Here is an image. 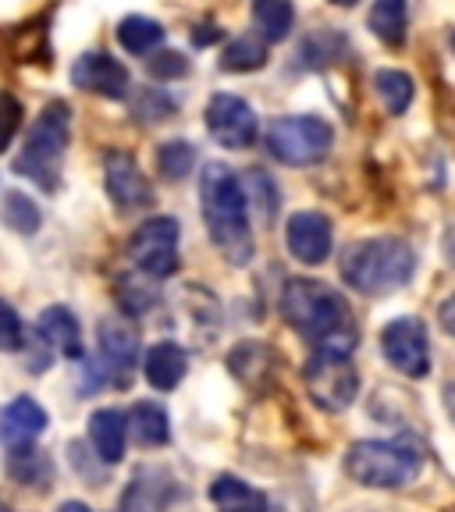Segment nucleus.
<instances>
[{
    "label": "nucleus",
    "mask_w": 455,
    "mask_h": 512,
    "mask_svg": "<svg viewBox=\"0 0 455 512\" xmlns=\"http://www.w3.org/2000/svg\"><path fill=\"white\" fill-rule=\"evenodd\" d=\"M185 370H189V356H185V349L178 342H157L146 349L143 374H146V381H150V388H157V392L178 388Z\"/></svg>",
    "instance_id": "nucleus-18"
},
{
    "label": "nucleus",
    "mask_w": 455,
    "mask_h": 512,
    "mask_svg": "<svg viewBox=\"0 0 455 512\" xmlns=\"http://www.w3.org/2000/svg\"><path fill=\"white\" fill-rule=\"evenodd\" d=\"M104 185L107 196L118 210H143L153 203L150 178L143 175L139 160L128 150H107L104 153Z\"/></svg>",
    "instance_id": "nucleus-13"
},
{
    "label": "nucleus",
    "mask_w": 455,
    "mask_h": 512,
    "mask_svg": "<svg viewBox=\"0 0 455 512\" xmlns=\"http://www.w3.org/2000/svg\"><path fill=\"white\" fill-rule=\"evenodd\" d=\"M0 512H11V509H8V505H4V502H0Z\"/></svg>",
    "instance_id": "nucleus-40"
},
{
    "label": "nucleus",
    "mask_w": 455,
    "mask_h": 512,
    "mask_svg": "<svg viewBox=\"0 0 455 512\" xmlns=\"http://www.w3.org/2000/svg\"><path fill=\"white\" fill-rule=\"evenodd\" d=\"M207 132L224 150H249L260 136V118L253 107L235 93H214L207 100Z\"/></svg>",
    "instance_id": "nucleus-10"
},
{
    "label": "nucleus",
    "mask_w": 455,
    "mask_h": 512,
    "mask_svg": "<svg viewBox=\"0 0 455 512\" xmlns=\"http://www.w3.org/2000/svg\"><path fill=\"white\" fill-rule=\"evenodd\" d=\"M47 424H50L47 409L36 399H29V395H18V399L8 402L4 413H0V431H4V438H8L11 445H32V441L47 431Z\"/></svg>",
    "instance_id": "nucleus-16"
},
{
    "label": "nucleus",
    "mask_w": 455,
    "mask_h": 512,
    "mask_svg": "<svg viewBox=\"0 0 455 512\" xmlns=\"http://www.w3.org/2000/svg\"><path fill=\"white\" fill-rule=\"evenodd\" d=\"M374 93L381 96L384 111L392 114V118H402V114L413 107L416 82H413V75L402 72V68H377L374 72Z\"/></svg>",
    "instance_id": "nucleus-24"
},
{
    "label": "nucleus",
    "mask_w": 455,
    "mask_h": 512,
    "mask_svg": "<svg viewBox=\"0 0 455 512\" xmlns=\"http://www.w3.org/2000/svg\"><path fill=\"white\" fill-rule=\"evenodd\" d=\"M175 111H178V104L171 100V93H164L160 86H146L143 93L136 96V104H132V114H136V121H143V125H160V121H168Z\"/></svg>",
    "instance_id": "nucleus-31"
},
{
    "label": "nucleus",
    "mask_w": 455,
    "mask_h": 512,
    "mask_svg": "<svg viewBox=\"0 0 455 512\" xmlns=\"http://www.w3.org/2000/svg\"><path fill=\"white\" fill-rule=\"evenodd\" d=\"M253 25L264 43H281L296 25V4L292 0H253Z\"/></svg>",
    "instance_id": "nucleus-25"
},
{
    "label": "nucleus",
    "mask_w": 455,
    "mask_h": 512,
    "mask_svg": "<svg viewBox=\"0 0 455 512\" xmlns=\"http://www.w3.org/2000/svg\"><path fill=\"white\" fill-rule=\"evenodd\" d=\"M264 146L278 164L288 168H313L335 146V128L317 114H288L267 125Z\"/></svg>",
    "instance_id": "nucleus-6"
},
{
    "label": "nucleus",
    "mask_w": 455,
    "mask_h": 512,
    "mask_svg": "<svg viewBox=\"0 0 455 512\" xmlns=\"http://www.w3.org/2000/svg\"><path fill=\"white\" fill-rule=\"evenodd\" d=\"M281 317L317 345V352L352 356L356 349V324H352L349 303L338 288L313 278H292L281 288Z\"/></svg>",
    "instance_id": "nucleus-2"
},
{
    "label": "nucleus",
    "mask_w": 455,
    "mask_h": 512,
    "mask_svg": "<svg viewBox=\"0 0 455 512\" xmlns=\"http://www.w3.org/2000/svg\"><path fill=\"white\" fill-rule=\"evenodd\" d=\"M36 331L64 360H82V324L68 306H47L36 320Z\"/></svg>",
    "instance_id": "nucleus-15"
},
{
    "label": "nucleus",
    "mask_w": 455,
    "mask_h": 512,
    "mask_svg": "<svg viewBox=\"0 0 455 512\" xmlns=\"http://www.w3.org/2000/svg\"><path fill=\"white\" fill-rule=\"evenodd\" d=\"M146 72L157 82H178L192 72V64L182 50H157V54L146 57Z\"/></svg>",
    "instance_id": "nucleus-32"
},
{
    "label": "nucleus",
    "mask_w": 455,
    "mask_h": 512,
    "mask_svg": "<svg viewBox=\"0 0 455 512\" xmlns=\"http://www.w3.org/2000/svg\"><path fill=\"white\" fill-rule=\"evenodd\" d=\"M0 221L8 224L11 232L32 235L36 228H40L43 214H40V207H36L32 196H25V192H8L4 203H0Z\"/></svg>",
    "instance_id": "nucleus-28"
},
{
    "label": "nucleus",
    "mask_w": 455,
    "mask_h": 512,
    "mask_svg": "<svg viewBox=\"0 0 455 512\" xmlns=\"http://www.w3.org/2000/svg\"><path fill=\"white\" fill-rule=\"evenodd\" d=\"M128 434L139 441L143 448H160L171 441V420L168 409L157 402H136L128 413Z\"/></svg>",
    "instance_id": "nucleus-21"
},
{
    "label": "nucleus",
    "mask_w": 455,
    "mask_h": 512,
    "mask_svg": "<svg viewBox=\"0 0 455 512\" xmlns=\"http://www.w3.org/2000/svg\"><path fill=\"white\" fill-rule=\"evenodd\" d=\"M72 86L86 93L104 96V100H125L132 93V75L128 68L107 50H86L72 64Z\"/></svg>",
    "instance_id": "nucleus-12"
},
{
    "label": "nucleus",
    "mask_w": 455,
    "mask_h": 512,
    "mask_svg": "<svg viewBox=\"0 0 455 512\" xmlns=\"http://www.w3.org/2000/svg\"><path fill=\"white\" fill-rule=\"evenodd\" d=\"M72 143V107L64 100H50L32 121L25 136L22 153L15 157V171L29 182H36L43 192H54L61 185V164Z\"/></svg>",
    "instance_id": "nucleus-4"
},
{
    "label": "nucleus",
    "mask_w": 455,
    "mask_h": 512,
    "mask_svg": "<svg viewBox=\"0 0 455 512\" xmlns=\"http://www.w3.org/2000/svg\"><path fill=\"white\" fill-rule=\"evenodd\" d=\"M424 470V456L406 441H356L345 452V473L360 488H409Z\"/></svg>",
    "instance_id": "nucleus-5"
},
{
    "label": "nucleus",
    "mask_w": 455,
    "mask_h": 512,
    "mask_svg": "<svg viewBox=\"0 0 455 512\" xmlns=\"http://www.w3.org/2000/svg\"><path fill=\"white\" fill-rule=\"evenodd\" d=\"M118 43L125 54L132 57H150L164 43V25L150 15H125L118 22Z\"/></svg>",
    "instance_id": "nucleus-22"
},
{
    "label": "nucleus",
    "mask_w": 455,
    "mask_h": 512,
    "mask_svg": "<svg viewBox=\"0 0 455 512\" xmlns=\"http://www.w3.org/2000/svg\"><path fill=\"white\" fill-rule=\"evenodd\" d=\"M221 36H224V32L217 29V22H200V25H192V47L207 50V47H214V43H221Z\"/></svg>",
    "instance_id": "nucleus-35"
},
{
    "label": "nucleus",
    "mask_w": 455,
    "mask_h": 512,
    "mask_svg": "<svg viewBox=\"0 0 455 512\" xmlns=\"http://www.w3.org/2000/svg\"><path fill=\"white\" fill-rule=\"evenodd\" d=\"M285 242H288V253L296 256L299 264L317 267L335 249V224H331L328 214H320V210H296L285 221Z\"/></svg>",
    "instance_id": "nucleus-11"
},
{
    "label": "nucleus",
    "mask_w": 455,
    "mask_h": 512,
    "mask_svg": "<svg viewBox=\"0 0 455 512\" xmlns=\"http://www.w3.org/2000/svg\"><path fill=\"white\" fill-rule=\"evenodd\" d=\"M264 64H267V43L256 32H242V36H235L221 50V72L249 75V72H260Z\"/></svg>",
    "instance_id": "nucleus-27"
},
{
    "label": "nucleus",
    "mask_w": 455,
    "mask_h": 512,
    "mask_svg": "<svg viewBox=\"0 0 455 512\" xmlns=\"http://www.w3.org/2000/svg\"><path fill=\"white\" fill-rule=\"evenodd\" d=\"M114 296H118L121 313H128V317H143L146 310L157 306L160 285H157V278H150V274H143V271L121 274L118 285H114Z\"/></svg>",
    "instance_id": "nucleus-26"
},
{
    "label": "nucleus",
    "mask_w": 455,
    "mask_h": 512,
    "mask_svg": "<svg viewBox=\"0 0 455 512\" xmlns=\"http://www.w3.org/2000/svg\"><path fill=\"white\" fill-rule=\"evenodd\" d=\"M25 345V331H22V317L18 310L0 299V352H18Z\"/></svg>",
    "instance_id": "nucleus-34"
},
{
    "label": "nucleus",
    "mask_w": 455,
    "mask_h": 512,
    "mask_svg": "<svg viewBox=\"0 0 455 512\" xmlns=\"http://www.w3.org/2000/svg\"><path fill=\"white\" fill-rule=\"evenodd\" d=\"M89 441L93 452L104 459L107 466L125 459V441H128V416L121 409H96L89 416Z\"/></svg>",
    "instance_id": "nucleus-17"
},
{
    "label": "nucleus",
    "mask_w": 455,
    "mask_h": 512,
    "mask_svg": "<svg viewBox=\"0 0 455 512\" xmlns=\"http://www.w3.org/2000/svg\"><path fill=\"white\" fill-rule=\"evenodd\" d=\"M381 352L402 377L420 381L431 374V338H427V324L420 317L388 320L381 331Z\"/></svg>",
    "instance_id": "nucleus-9"
},
{
    "label": "nucleus",
    "mask_w": 455,
    "mask_h": 512,
    "mask_svg": "<svg viewBox=\"0 0 455 512\" xmlns=\"http://www.w3.org/2000/svg\"><path fill=\"white\" fill-rule=\"evenodd\" d=\"M11 473L29 488H47L50 484V463L32 445H11Z\"/></svg>",
    "instance_id": "nucleus-30"
},
{
    "label": "nucleus",
    "mask_w": 455,
    "mask_h": 512,
    "mask_svg": "<svg viewBox=\"0 0 455 512\" xmlns=\"http://www.w3.org/2000/svg\"><path fill=\"white\" fill-rule=\"evenodd\" d=\"M452 50H455V32H452Z\"/></svg>",
    "instance_id": "nucleus-41"
},
{
    "label": "nucleus",
    "mask_w": 455,
    "mask_h": 512,
    "mask_svg": "<svg viewBox=\"0 0 455 512\" xmlns=\"http://www.w3.org/2000/svg\"><path fill=\"white\" fill-rule=\"evenodd\" d=\"M164 498H168V477L157 470H143L121 495L118 512H164Z\"/></svg>",
    "instance_id": "nucleus-23"
},
{
    "label": "nucleus",
    "mask_w": 455,
    "mask_h": 512,
    "mask_svg": "<svg viewBox=\"0 0 455 512\" xmlns=\"http://www.w3.org/2000/svg\"><path fill=\"white\" fill-rule=\"evenodd\" d=\"M196 168V146L189 139H168V143H160L157 150V171L168 182H182L189 178V171Z\"/></svg>",
    "instance_id": "nucleus-29"
},
{
    "label": "nucleus",
    "mask_w": 455,
    "mask_h": 512,
    "mask_svg": "<svg viewBox=\"0 0 455 512\" xmlns=\"http://www.w3.org/2000/svg\"><path fill=\"white\" fill-rule=\"evenodd\" d=\"M367 25L384 47H406V29H409V0H374L370 4Z\"/></svg>",
    "instance_id": "nucleus-20"
},
{
    "label": "nucleus",
    "mask_w": 455,
    "mask_h": 512,
    "mask_svg": "<svg viewBox=\"0 0 455 512\" xmlns=\"http://www.w3.org/2000/svg\"><path fill=\"white\" fill-rule=\"evenodd\" d=\"M22 114H25L22 100L4 89V93H0V153H8L11 143H15L18 128H22Z\"/></svg>",
    "instance_id": "nucleus-33"
},
{
    "label": "nucleus",
    "mask_w": 455,
    "mask_h": 512,
    "mask_svg": "<svg viewBox=\"0 0 455 512\" xmlns=\"http://www.w3.org/2000/svg\"><path fill=\"white\" fill-rule=\"evenodd\" d=\"M96 338H100V356H104L107 370L118 374V381L125 384L128 374L136 370L139 363V331L136 324H128V317H104L100 328H96Z\"/></svg>",
    "instance_id": "nucleus-14"
},
{
    "label": "nucleus",
    "mask_w": 455,
    "mask_h": 512,
    "mask_svg": "<svg viewBox=\"0 0 455 512\" xmlns=\"http://www.w3.org/2000/svg\"><path fill=\"white\" fill-rule=\"evenodd\" d=\"M342 281L363 296H388L395 288H406L416 274V253L406 239L395 235H374L345 246L338 260Z\"/></svg>",
    "instance_id": "nucleus-3"
},
{
    "label": "nucleus",
    "mask_w": 455,
    "mask_h": 512,
    "mask_svg": "<svg viewBox=\"0 0 455 512\" xmlns=\"http://www.w3.org/2000/svg\"><path fill=\"white\" fill-rule=\"evenodd\" d=\"M438 320H441V328L455 338V296H448L445 303L438 306Z\"/></svg>",
    "instance_id": "nucleus-36"
},
{
    "label": "nucleus",
    "mask_w": 455,
    "mask_h": 512,
    "mask_svg": "<svg viewBox=\"0 0 455 512\" xmlns=\"http://www.w3.org/2000/svg\"><path fill=\"white\" fill-rule=\"evenodd\" d=\"M136 271L150 278H171L178 271V221L175 217H150L132 232L125 246Z\"/></svg>",
    "instance_id": "nucleus-8"
},
{
    "label": "nucleus",
    "mask_w": 455,
    "mask_h": 512,
    "mask_svg": "<svg viewBox=\"0 0 455 512\" xmlns=\"http://www.w3.org/2000/svg\"><path fill=\"white\" fill-rule=\"evenodd\" d=\"M445 409H448V416L455 420V381L445 384Z\"/></svg>",
    "instance_id": "nucleus-37"
},
{
    "label": "nucleus",
    "mask_w": 455,
    "mask_h": 512,
    "mask_svg": "<svg viewBox=\"0 0 455 512\" xmlns=\"http://www.w3.org/2000/svg\"><path fill=\"white\" fill-rule=\"evenodd\" d=\"M200 210L217 253L232 267H246L256 253L249 196L242 189V178L221 160H210L200 171Z\"/></svg>",
    "instance_id": "nucleus-1"
},
{
    "label": "nucleus",
    "mask_w": 455,
    "mask_h": 512,
    "mask_svg": "<svg viewBox=\"0 0 455 512\" xmlns=\"http://www.w3.org/2000/svg\"><path fill=\"white\" fill-rule=\"evenodd\" d=\"M210 502L217 512H267V495L256 491L253 484H246L235 473H221L210 484Z\"/></svg>",
    "instance_id": "nucleus-19"
},
{
    "label": "nucleus",
    "mask_w": 455,
    "mask_h": 512,
    "mask_svg": "<svg viewBox=\"0 0 455 512\" xmlns=\"http://www.w3.org/2000/svg\"><path fill=\"white\" fill-rule=\"evenodd\" d=\"M306 388H310L313 402L324 413H345L360 395V374L352 367L349 356H335V352H313L306 360Z\"/></svg>",
    "instance_id": "nucleus-7"
},
{
    "label": "nucleus",
    "mask_w": 455,
    "mask_h": 512,
    "mask_svg": "<svg viewBox=\"0 0 455 512\" xmlns=\"http://www.w3.org/2000/svg\"><path fill=\"white\" fill-rule=\"evenodd\" d=\"M57 512H93V509H89L86 502H64V505H61V509H57Z\"/></svg>",
    "instance_id": "nucleus-38"
},
{
    "label": "nucleus",
    "mask_w": 455,
    "mask_h": 512,
    "mask_svg": "<svg viewBox=\"0 0 455 512\" xmlns=\"http://www.w3.org/2000/svg\"><path fill=\"white\" fill-rule=\"evenodd\" d=\"M331 4H335V8H356L360 0H331Z\"/></svg>",
    "instance_id": "nucleus-39"
}]
</instances>
